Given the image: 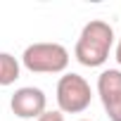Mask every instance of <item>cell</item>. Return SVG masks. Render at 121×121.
Here are the masks:
<instances>
[{"instance_id": "52a82bcc", "label": "cell", "mask_w": 121, "mask_h": 121, "mask_svg": "<svg viewBox=\"0 0 121 121\" xmlns=\"http://www.w3.org/2000/svg\"><path fill=\"white\" fill-rule=\"evenodd\" d=\"M36 121H64V114L59 112V109H45Z\"/></svg>"}, {"instance_id": "5b68a950", "label": "cell", "mask_w": 121, "mask_h": 121, "mask_svg": "<svg viewBox=\"0 0 121 121\" xmlns=\"http://www.w3.org/2000/svg\"><path fill=\"white\" fill-rule=\"evenodd\" d=\"M48 107V97L40 88H33V86H24V88H17L14 95L10 97V109L14 116L19 119H38Z\"/></svg>"}, {"instance_id": "6da1fadb", "label": "cell", "mask_w": 121, "mask_h": 121, "mask_svg": "<svg viewBox=\"0 0 121 121\" xmlns=\"http://www.w3.org/2000/svg\"><path fill=\"white\" fill-rule=\"evenodd\" d=\"M114 43H116V36L112 24L104 19H90L78 33V40L74 45V57L78 64L88 69H97L109 59Z\"/></svg>"}, {"instance_id": "ba28073f", "label": "cell", "mask_w": 121, "mask_h": 121, "mask_svg": "<svg viewBox=\"0 0 121 121\" xmlns=\"http://www.w3.org/2000/svg\"><path fill=\"white\" fill-rule=\"evenodd\" d=\"M116 48H114V57H116V62H119V67H121V38L114 43Z\"/></svg>"}, {"instance_id": "3957f363", "label": "cell", "mask_w": 121, "mask_h": 121, "mask_svg": "<svg viewBox=\"0 0 121 121\" xmlns=\"http://www.w3.org/2000/svg\"><path fill=\"white\" fill-rule=\"evenodd\" d=\"M55 97H57V107L62 114H81L90 107L93 90H90V83L81 74L71 71V74L59 76Z\"/></svg>"}, {"instance_id": "7a4b0ae2", "label": "cell", "mask_w": 121, "mask_h": 121, "mask_svg": "<svg viewBox=\"0 0 121 121\" xmlns=\"http://www.w3.org/2000/svg\"><path fill=\"white\" fill-rule=\"evenodd\" d=\"M69 59V50L59 43H31L22 52V64L31 74H64Z\"/></svg>"}, {"instance_id": "277c9868", "label": "cell", "mask_w": 121, "mask_h": 121, "mask_svg": "<svg viewBox=\"0 0 121 121\" xmlns=\"http://www.w3.org/2000/svg\"><path fill=\"white\" fill-rule=\"evenodd\" d=\"M97 97L109 121H121V69H104L97 76Z\"/></svg>"}, {"instance_id": "8992f818", "label": "cell", "mask_w": 121, "mask_h": 121, "mask_svg": "<svg viewBox=\"0 0 121 121\" xmlns=\"http://www.w3.org/2000/svg\"><path fill=\"white\" fill-rule=\"evenodd\" d=\"M22 74V64L19 59L10 52H0V86H12Z\"/></svg>"}, {"instance_id": "9c48e42d", "label": "cell", "mask_w": 121, "mask_h": 121, "mask_svg": "<svg viewBox=\"0 0 121 121\" xmlns=\"http://www.w3.org/2000/svg\"><path fill=\"white\" fill-rule=\"evenodd\" d=\"M81 121H90V119H81Z\"/></svg>"}]
</instances>
